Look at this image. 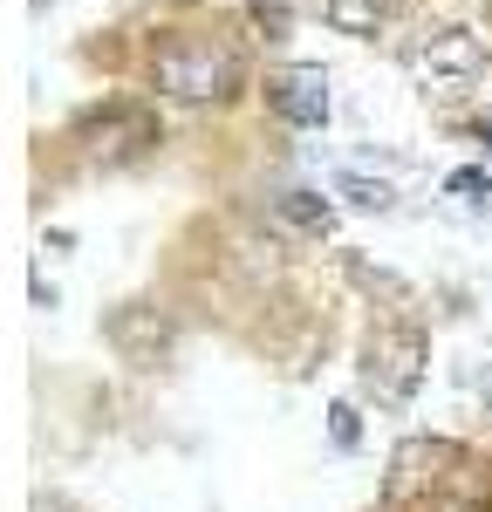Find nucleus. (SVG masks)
Returning a JSON list of instances; mask_svg holds the SVG:
<instances>
[{"label": "nucleus", "mask_w": 492, "mask_h": 512, "mask_svg": "<svg viewBox=\"0 0 492 512\" xmlns=\"http://www.w3.org/2000/svg\"><path fill=\"white\" fill-rule=\"evenodd\" d=\"M335 444H356V410H335Z\"/></svg>", "instance_id": "obj_9"}, {"label": "nucleus", "mask_w": 492, "mask_h": 512, "mask_svg": "<svg viewBox=\"0 0 492 512\" xmlns=\"http://www.w3.org/2000/svg\"><path fill=\"white\" fill-rule=\"evenodd\" d=\"M417 369H424V335H410V328H390V335H376L369 342V383L376 396H410L417 390Z\"/></svg>", "instance_id": "obj_3"}, {"label": "nucleus", "mask_w": 492, "mask_h": 512, "mask_svg": "<svg viewBox=\"0 0 492 512\" xmlns=\"http://www.w3.org/2000/svg\"><path fill=\"white\" fill-rule=\"evenodd\" d=\"M335 192L349 198V205H363V212H390V205H397V192H390L383 178L369 185V178H356V171H342V185H335Z\"/></svg>", "instance_id": "obj_7"}, {"label": "nucleus", "mask_w": 492, "mask_h": 512, "mask_svg": "<svg viewBox=\"0 0 492 512\" xmlns=\"http://www.w3.org/2000/svg\"><path fill=\"white\" fill-rule=\"evenodd\" d=\"M267 96H274V110L294 130H322L328 123V76L322 69H281V76L267 82Z\"/></svg>", "instance_id": "obj_4"}, {"label": "nucleus", "mask_w": 492, "mask_h": 512, "mask_svg": "<svg viewBox=\"0 0 492 512\" xmlns=\"http://www.w3.org/2000/svg\"><path fill=\"white\" fill-rule=\"evenodd\" d=\"M151 82H158L164 96H178V103H219V96H233V82H240V62L219 48V41H199V35H178L158 48V62H151Z\"/></svg>", "instance_id": "obj_1"}, {"label": "nucleus", "mask_w": 492, "mask_h": 512, "mask_svg": "<svg viewBox=\"0 0 492 512\" xmlns=\"http://www.w3.org/2000/svg\"><path fill=\"white\" fill-rule=\"evenodd\" d=\"M390 14H397V0H328V21L342 35H376Z\"/></svg>", "instance_id": "obj_5"}, {"label": "nucleus", "mask_w": 492, "mask_h": 512, "mask_svg": "<svg viewBox=\"0 0 492 512\" xmlns=\"http://www.w3.org/2000/svg\"><path fill=\"white\" fill-rule=\"evenodd\" d=\"M404 69L424 96H465V89L479 82V69H486V48H479L472 28H438V35L410 41Z\"/></svg>", "instance_id": "obj_2"}, {"label": "nucleus", "mask_w": 492, "mask_h": 512, "mask_svg": "<svg viewBox=\"0 0 492 512\" xmlns=\"http://www.w3.org/2000/svg\"><path fill=\"white\" fill-rule=\"evenodd\" d=\"M281 219L301 226V233H328V198L322 192H287L281 198Z\"/></svg>", "instance_id": "obj_6"}, {"label": "nucleus", "mask_w": 492, "mask_h": 512, "mask_svg": "<svg viewBox=\"0 0 492 512\" xmlns=\"http://www.w3.org/2000/svg\"><path fill=\"white\" fill-rule=\"evenodd\" d=\"M451 192L479 205V198H492V178H486V171H451Z\"/></svg>", "instance_id": "obj_8"}, {"label": "nucleus", "mask_w": 492, "mask_h": 512, "mask_svg": "<svg viewBox=\"0 0 492 512\" xmlns=\"http://www.w3.org/2000/svg\"><path fill=\"white\" fill-rule=\"evenodd\" d=\"M486 403H492V369H486Z\"/></svg>", "instance_id": "obj_10"}]
</instances>
